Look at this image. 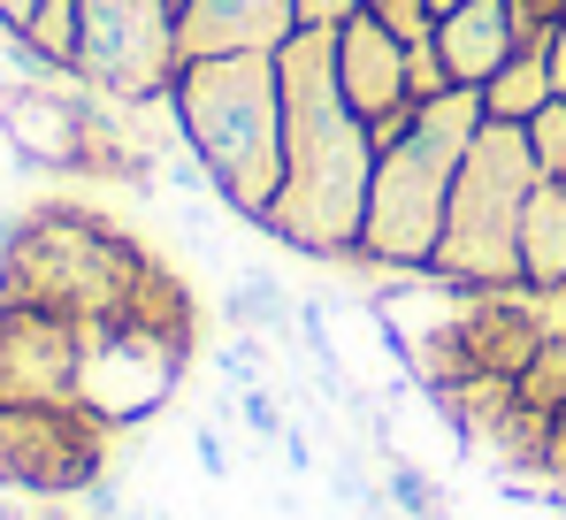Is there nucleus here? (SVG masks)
I'll return each mask as SVG.
<instances>
[{"mask_svg": "<svg viewBox=\"0 0 566 520\" xmlns=\"http://www.w3.org/2000/svg\"><path fill=\"white\" fill-rule=\"evenodd\" d=\"M276 70H283V191L261 215V230L306 260H353L382 154L376 123L337 85L329 23H298L276 46Z\"/></svg>", "mask_w": 566, "mask_h": 520, "instance_id": "1", "label": "nucleus"}, {"mask_svg": "<svg viewBox=\"0 0 566 520\" xmlns=\"http://www.w3.org/2000/svg\"><path fill=\"white\" fill-rule=\"evenodd\" d=\"M0 299L70 314L85 330L130 322L154 337L191 345V291L146 253L130 230H115L93 207H31L8 238H0Z\"/></svg>", "mask_w": 566, "mask_h": 520, "instance_id": "2", "label": "nucleus"}, {"mask_svg": "<svg viewBox=\"0 0 566 520\" xmlns=\"http://www.w3.org/2000/svg\"><path fill=\"white\" fill-rule=\"evenodd\" d=\"M169 115L185 131L207 191L261 230L283 191V70L276 54H191L169 85Z\"/></svg>", "mask_w": 566, "mask_h": 520, "instance_id": "3", "label": "nucleus"}, {"mask_svg": "<svg viewBox=\"0 0 566 520\" xmlns=\"http://www.w3.org/2000/svg\"><path fill=\"white\" fill-rule=\"evenodd\" d=\"M474 131H482V92H468V85H452L444 100H421V107H413V123L376 154L368 215H360V253H353L360 268L429 275Z\"/></svg>", "mask_w": 566, "mask_h": 520, "instance_id": "4", "label": "nucleus"}, {"mask_svg": "<svg viewBox=\"0 0 566 520\" xmlns=\"http://www.w3.org/2000/svg\"><path fill=\"white\" fill-rule=\"evenodd\" d=\"M536 184H544V169L528 154V131L482 115L468 162H460V184H452V215H444V238L429 260V283L437 291L521 283V215H528Z\"/></svg>", "mask_w": 566, "mask_h": 520, "instance_id": "5", "label": "nucleus"}, {"mask_svg": "<svg viewBox=\"0 0 566 520\" xmlns=\"http://www.w3.org/2000/svg\"><path fill=\"white\" fill-rule=\"evenodd\" d=\"M566 322V291H528V283H497V291H452L413 337H406V360L413 375L444 398L452 383L468 375H521L544 337Z\"/></svg>", "mask_w": 566, "mask_h": 520, "instance_id": "6", "label": "nucleus"}, {"mask_svg": "<svg viewBox=\"0 0 566 520\" xmlns=\"http://www.w3.org/2000/svg\"><path fill=\"white\" fill-rule=\"evenodd\" d=\"M185 70L177 0H77V85L99 100H161Z\"/></svg>", "mask_w": 566, "mask_h": 520, "instance_id": "7", "label": "nucleus"}, {"mask_svg": "<svg viewBox=\"0 0 566 520\" xmlns=\"http://www.w3.org/2000/svg\"><path fill=\"white\" fill-rule=\"evenodd\" d=\"M107 422L85 406H0V490L39 506H77L107 482Z\"/></svg>", "mask_w": 566, "mask_h": 520, "instance_id": "8", "label": "nucleus"}, {"mask_svg": "<svg viewBox=\"0 0 566 520\" xmlns=\"http://www.w3.org/2000/svg\"><path fill=\"white\" fill-rule=\"evenodd\" d=\"M93 330L23 299H0V406H77Z\"/></svg>", "mask_w": 566, "mask_h": 520, "instance_id": "9", "label": "nucleus"}, {"mask_svg": "<svg viewBox=\"0 0 566 520\" xmlns=\"http://www.w3.org/2000/svg\"><path fill=\"white\" fill-rule=\"evenodd\" d=\"M329 54H337L345 100H353L368 123L413 107V92H406V39H398L390 23H376L368 8H353L345 23H329Z\"/></svg>", "mask_w": 566, "mask_h": 520, "instance_id": "10", "label": "nucleus"}, {"mask_svg": "<svg viewBox=\"0 0 566 520\" xmlns=\"http://www.w3.org/2000/svg\"><path fill=\"white\" fill-rule=\"evenodd\" d=\"M298 31V0H177V46L191 54H276Z\"/></svg>", "mask_w": 566, "mask_h": 520, "instance_id": "11", "label": "nucleus"}, {"mask_svg": "<svg viewBox=\"0 0 566 520\" xmlns=\"http://www.w3.org/2000/svg\"><path fill=\"white\" fill-rule=\"evenodd\" d=\"M437 54H444V70H452V85L482 92L513 54H521V39H528V23H521V8L513 0H460V8H444L437 15Z\"/></svg>", "mask_w": 566, "mask_h": 520, "instance_id": "12", "label": "nucleus"}, {"mask_svg": "<svg viewBox=\"0 0 566 520\" xmlns=\"http://www.w3.org/2000/svg\"><path fill=\"white\" fill-rule=\"evenodd\" d=\"M521 283L528 291H566V184L544 176L528 191V215H521Z\"/></svg>", "mask_w": 566, "mask_h": 520, "instance_id": "13", "label": "nucleus"}, {"mask_svg": "<svg viewBox=\"0 0 566 520\" xmlns=\"http://www.w3.org/2000/svg\"><path fill=\"white\" fill-rule=\"evenodd\" d=\"M552 100H559V85H552V62H544V39H521V54L482 85V115L490 123H528Z\"/></svg>", "mask_w": 566, "mask_h": 520, "instance_id": "14", "label": "nucleus"}, {"mask_svg": "<svg viewBox=\"0 0 566 520\" xmlns=\"http://www.w3.org/2000/svg\"><path fill=\"white\" fill-rule=\"evenodd\" d=\"M521 131H528V154H536V169H544V176H559V184H566V100L536 107V115H528Z\"/></svg>", "mask_w": 566, "mask_h": 520, "instance_id": "15", "label": "nucleus"}, {"mask_svg": "<svg viewBox=\"0 0 566 520\" xmlns=\"http://www.w3.org/2000/svg\"><path fill=\"white\" fill-rule=\"evenodd\" d=\"M406 92H413V107H421V100H444V92H452V70H444L437 39H406Z\"/></svg>", "mask_w": 566, "mask_h": 520, "instance_id": "16", "label": "nucleus"}, {"mask_svg": "<svg viewBox=\"0 0 566 520\" xmlns=\"http://www.w3.org/2000/svg\"><path fill=\"white\" fill-rule=\"evenodd\" d=\"M368 15L390 23L398 39H429V31H437V8H429V0H368Z\"/></svg>", "mask_w": 566, "mask_h": 520, "instance_id": "17", "label": "nucleus"}, {"mask_svg": "<svg viewBox=\"0 0 566 520\" xmlns=\"http://www.w3.org/2000/svg\"><path fill=\"white\" fill-rule=\"evenodd\" d=\"M238 322H283V299H276L269 275H253V283L238 291Z\"/></svg>", "mask_w": 566, "mask_h": 520, "instance_id": "18", "label": "nucleus"}, {"mask_svg": "<svg viewBox=\"0 0 566 520\" xmlns=\"http://www.w3.org/2000/svg\"><path fill=\"white\" fill-rule=\"evenodd\" d=\"M544 482H552V498H566V406L552 414V436H544V467H536Z\"/></svg>", "mask_w": 566, "mask_h": 520, "instance_id": "19", "label": "nucleus"}, {"mask_svg": "<svg viewBox=\"0 0 566 520\" xmlns=\"http://www.w3.org/2000/svg\"><path fill=\"white\" fill-rule=\"evenodd\" d=\"M513 8H521V23H528V39H544V31H552V23L566 15V0H513Z\"/></svg>", "mask_w": 566, "mask_h": 520, "instance_id": "20", "label": "nucleus"}, {"mask_svg": "<svg viewBox=\"0 0 566 520\" xmlns=\"http://www.w3.org/2000/svg\"><path fill=\"white\" fill-rule=\"evenodd\" d=\"M353 8H368V0H298V23H345Z\"/></svg>", "mask_w": 566, "mask_h": 520, "instance_id": "21", "label": "nucleus"}, {"mask_svg": "<svg viewBox=\"0 0 566 520\" xmlns=\"http://www.w3.org/2000/svg\"><path fill=\"white\" fill-rule=\"evenodd\" d=\"M544 62H552V85H559V100H566V15L544 31Z\"/></svg>", "mask_w": 566, "mask_h": 520, "instance_id": "22", "label": "nucleus"}, {"mask_svg": "<svg viewBox=\"0 0 566 520\" xmlns=\"http://www.w3.org/2000/svg\"><path fill=\"white\" fill-rule=\"evenodd\" d=\"M245 429L276 436V406H269V391H245Z\"/></svg>", "mask_w": 566, "mask_h": 520, "instance_id": "23", "label": "nucleus"}, {"mask_svg": "<svg viewBox=\"0 0 566 520\" xmlns=\"http://www.w3.org/2000/svg\"><path fill=\"white\" fill-rule=\"evenodd\" d=\"M31 8H39V0H0V31H15V23H23Z\"/></svg>", "mask_w": 566, "mask_h": 520, "instance_id": "24", "label": "nucleus"}, {"mask_svg": "<svg viewBox=\"0 0 566 520\" xmlns=\"http://www.w3.org/2000/svg\"><path fill=\"white\" fill-rule=\"evenodd\" d=\"M429 8H437V15H444V8H460V0H429Z\"/></svg>", "mask_w": 566, "mask_h": 520, "instance_id": "25", "label": "nucleus"}]
</instances>
